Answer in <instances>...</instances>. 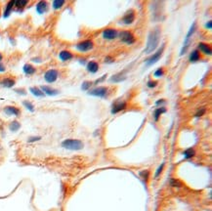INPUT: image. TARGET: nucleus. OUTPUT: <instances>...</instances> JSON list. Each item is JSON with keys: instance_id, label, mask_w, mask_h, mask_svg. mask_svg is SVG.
<instances>
[{"instance_id": "2eb2a0df", "label": "nucleus", "mask_w": 212, "mask_h": 211, "mask_svg": "<svg viewBox=\"0 0 212 211\" xmlns=\"http://www.w3.org/2000/svg\"><path fill=\"white\" fill-rule=\"evenodd\" d=\"M198 49L200 50V51H202L205 55H208V56H210L211 55V47L209 44H207V43H204V42H200L198 43Z\"/></svg>"}, {"instance_id": "4c0bfd02", "label": "nucleus", "mask_w": 212, "mask_h": 211, "mask_svg": "<svg viewBox=\"0 0 212 211\" xmlns=\"http://www.w3.org/2000/svg\"><path fill=\"white\" fill-rule=\"evenodd\" d=\"M105 62L107 63V64H112V63H113V59H112L110 57H107V58L105 59Z\"/></svg>"}, {"instance_id": "72a5a7b5", "label": "nucleus", "mask_w": 212, "mask_h": 211, "mask_svg": "<svg viewBox=\"0 0 212 211\" xmlns=\"http://www.w3.org/2000/svg\"><path fill=\"white\" fill-rule=\"evenodd\" d=\"M41 140V137L40 136H32V137H29L28 139V142L29 143H34V142H37V141Z\"/></svg>"}, {"instance_id": "9b49d317", "label": "nucleus", "mask_w": 212, "mask_h": 211, "mask_svg": "<svg viewBox=\"0 0 212 211\" xmlns=\"http://www.w3.org/2000/svg\"><path fill=\"white\" fill-rule=\"evenodd\" d=\"M16 80L12 77H4L0 80V85L4 88H12L13 86H15Z\"/></svg>"}, {"instance_id": "a211bd4d", "label": "nucleus", "mask_w": 212, "mask_h": 211, "mask_svg": "<svg viewBox=\"0 0 212 211\" xmlns=\"http://www.w3.org/2000/svg\"><path fill=\"white\" fill-rule=\"evenodd\" d=\"M23 72H25V74L26 75H32L36 72L35 66H33L32 65H30V64H26V65L23 66Z\"/></svg>"}, {"instance_id": "4468645a", "label": "nucleus", "mask_w": 212, "mask_h": 211, "mask_svg": "<svg viewBox=\"0 0 212 211\" xmlns=\"http://www.w3.org/2000/svg\"><path fill=\"white\" fill-rule=\"evenodd\" d=\"M42 92L45 94V95H48V96H56L59 94V91L57 89H54L52 87L50 86H46V85H42L41 88Z\"/></svg>"}, {"instance_id": "7ed1b4c3", "label": "nucleus", "mask_w": 212, "mask_h": 211, "mask_svg": "<svg viewBox=\"0 0 212 211\" xmlns=\"http://www.w3.org/2000/svg\"><path fill=\"white\" fill-rule=\"evenodd\" d=\"M119 39L121 42L125 43V44H134L136 42V37L130 31H122L118 33Z\"/></svg>"}, {"instance_id": "c03bdc74", "label": "nucleus", "mask_w": 212, "mask_h": 211, "mask_svg": "<svg viewBox=\"0 0 212 211\" xmlns=\"http://www.w3.org/2000/svg\"><path fill=\"white\" fill-rule=\"evenodd\" d=\"M0 149H1V147H0Z\"/></svg>"}, {"instance_id": "5701e85b", "label": "nucleus", "mask_w": 212, "mask_h": 211, "mask_svg": "<svg viewBox=\"0 0 212 211\" xmlns=\"http://www.w3.org/2000/svg\"><path fill=\"white\" fill-rule=\"evenodd\" d=\"M20 128H21V123L19 121H17V120H13V121L9 124V129H10V131H12V132H17Z\"/></svg>"}, {"instance_id": "9d476101", "label": "nucleus", "mask_w": 212, "mask_h": 211, "mask_svg": "<svg viewBox=\"0 0 212 211\" xmlns=\"http://www.w3.org/2000/svg\"><path fill=\"white\" fill-rule=\"evenodd\" d=\"M3 112H4L7 115H15V116H19L21 115V110L17 107L14 106H7L3 109Z\"/></svg>"}, {"instance_id": "f03ea898", "label": "nucleus", "mask_w": 212, "mask_h": 211, "mask_svg": "<svg viewBox=\"0 0 212 211\" xmlns=\"http://www.w3.org/2000/svg\"><path fill=\"white\" fill-rule=\"evenodd\" d=\"M62 147L64 149H67L69 150H80L83 149L84 144L80 140L67 139L65 141H63Z\"/></svg>"}, {"instance_id": "412c9836", "label": "nucleus", "mask_w": 212, "mask_h": 211, "mask_svg": "<svg viewBox=\"0 0 212 211\" xmlns=\"http://www.w3.org/2000/svg\"><path fill=\"white\" fill-rule=\"evenodd\" d=\"M200 53L198 50H194L193 52H192V54L190 56V61L191 63H196L197 61H200Z\"/></svg>"}, {"instance_id": "58836bf2", "label": "nucleus", "mask_w": 212, "mask_h": 211, "mask_svg": "<svg viewBox=\"0 0 212 211\" xmlns=\"http://www.w3.org/2000/svg\"><path fill=\"white\" fill-rule=\"evenodd\" d=\"M6 70V68H5V66L3 65L2 63H0V72H4Z\"/></svg>"}, {"instance_id": "2f4dec72", "label": "nucleus", "mask_w": 212, "mask_h": 211, "mask_svg": "<svg viewBox=\"0 0 212 211\" xmlns=\"http://www.w3.org/2000/svg\"><path fill=\"white\" fill-rule=\"evenodd\" d=\"M163 73H164L163 69H162V68H159V69H157L156 72H154V75L156 76V77H160V76L163 75Z\"/></svg>"}, {"instance_id": "7c9ffc66", "label": "nucleus", "mask_w": 212, "mask_h": 211, "mask_svg": "<svg viewBox=\"0 0 212 211\" xmlns=\"http://www.w3.org/2000/svg\"><path fill=\"white\" fill-rule=\"evenodd\" d=\"M149 175H150V172L148 171V170H145V171L140 172V176L142 177L143 180H145V181H148V179H149Z\"/></svg>"}, {"instance_id": "393cba45", "label": "nucleus", "mask_w": 212, "mask_h": 211, "mask_svg": "<svg viewBox=\"0 0 212 211\" xmlns=\"http://www.w3.org/2000/svg\"><path fill=\"white\" fill-rule=\"evenodd\" d=\"M65 3L66 1H64V0H54L52 3V7L54 10H59L65 5Z\"/></svg>"}, {"instance_id": "1a4fd4ad", "label": "nucleus", "mask_w": 212, "mask_h": 211, "mask_svg": "<svg viewBox=\"0 0 212 211\" xmlns=\"http://www.w3.org/2000/svg\"><path fill=\"white\" fill-rule=\"evenodd\" d=\"M117 35H118V32L114 28H106L103 31V37L107 40H113L116 38Z\"/></svg>"}, {"instance_id": "f8f14e48", "label": "nucleus", "mask_w": 212, "mask_h": 211, "mask_svg": "<svg viewBox=\"0 0 212 211\" xmlns=\"http://www.w3.org/2000/svg\"><path fill=\"white\" fill-rule=\"evenodd\" d=\"M48 8H49V5L47 1H39L37 4H36V11H37V13L40 15L46 13Z\"/></svg>"}, {"instance_id": "c9c22d12", "label": "nucleus", "mask_w": 212, "mask_h": 211, "mask_svg": "<svg viewBox=\"0 0 212 211\" xmlns=\"http://www.w3.org/2000/svg\"><path fill=\"white\" fill-rule=\"evenodd\" d=\"M163 167H164V164H161V165L157 168L156 170V177H159L160 175V173L162 172V169H163Z\"/></svg>"}, {"instance_id": "a19ab883", "label": "nucleus", "mask_w": 212, "mask_h": 211, "mask_svg": "<svg viewBox=\"0 0 212 211\" xmlns=\"http://www.w3.org/2000/svg\"><path fill=\"white\" fill-rule=\"evenodd\" d=\"M165 100H163V99H161V100H159V101H156V105H159V104H162Z\"/></svg>"}, {"instance_id": "aec40b11", "label": "nucleus", "mask_w": 212, "mask_h": 211, "mask_svg": "<svg viewBox=\"0 0 212 211\" xmlns=\"http://www.w3.org/2000/svg\"><path fill=\"white\" fill-rule=\"evenodd\" d=\"M126 78V75L124 72H119V73H116V74H114L112 76V78H110V81L112 82H120L122 81Z\"/></svg>"}, {"instance_id": "423d86ee", "label": "nucleus", "mask_w": 212, "mask_h": 211, "mask_svg": "<svg viewBox=\"0 0 212 211\" xmlns=\"http://www.w3.org/2000/svg\"><path fill=\"white\" fill-rule=\"evenodd\" d=\"M163 50H164V45H162V47H161L160 49H159L157 51L154 53V54L153 56H151L149 59H147V66H151V65H154V64H156L159 60L161 58V56H162V53H163Z\"/></svg>"}, {"instance_id": "f704fd0d", "label": "nucleus", "mask_w": 212, "mask_h": 211, "mask_svg": "<svg viewBox=\"0 0 212 211\" xmlns=\"http://www.w3.org/2000/svg\"><path fill=\"white\" fill-rule=\"evenodd\" d=\"M157 84H159V82L156 81V80H150V81H148V86H149V88H154V87H156Z\"/></svg>"}, {"instance_id": "c85d7f7f", "label": "nucleus", "mask_w": 212, "mask_h": 211, "mask_svg": "<svg viewBox=\"0 0 212 211\" xmlns=\"http://www.w3.org/2000/svg\"><path fill=\"white\" fill-rule=\"evenodd\" d=\"M170 185L174 188H180L182 187V183L178 179H171L170 180Z\"/></svg>"}, {"instance_id": "79ce46f5", "label": "nucleus", "mask_w": 212, "mask_h": 211, "mask_svg": "<svg viewBox=\"0 0 212 211\" xmlns=\"http://www.w3.org/2000/svg\"><path fill=\"white\" fill-rule=\"evenodd\" d=\"M32 61H35V62H38V64L41 62V59H39V58H34V59H32Z\"/></svg>"}, {"instance_id": "6ab92c4d", "label": "nucleus", "mask_w": 212, "mask_h": 211, "mask_svg": "<svg viewBox=\"0 0 212 211\" xmlns=\"http://www.w3.org/2000/svg\"><path fill=\"white\" fill-rule=\"evenodd\" d=\"M87 69L91 73H96L99 70V64L95 61H90L87 65Z\"/></svg>"}, {"instance_id": "b1692460", "label": "nucleus", "mask_w": 212, "mask_h": 211, "mask_svg": "<svg viewBox=\"0 0 212 211\" xmlns=\"http://www.w3.org/2000/svg\"><path fill=\"white\" fill-rule=\"evenodd\" d=\"M164 112H166V109L165 108H159V109H156V110H154V118L156 121H157V120L159 119V117L161 116V115Z\"/></svg>"}, {"instance_id": "cd10ccee", "label": "nucleus", "mask_w": 212, "mask_h": 211, "mask_svg": "<svg viewBox=\"0 0 212 211\" xmlns=\"http://www.w3.org/2000/svg\"><path fill=\"white\" fill-rule=\"evenodd\" d=\"M23 105L26 107V109H28L29 112H34V106H33V104L29 101H23Z\"/></svg>"}, {"instance_id": "ea45409f", "label": "nucleus", "mask_w": 212, "mask_h": 211, "mask_svg": "<svg viewBox=\"0 0 212 211\" xmlns=\"http://www.w3.org/2000/svg\"><path fill=\"white\" fill-rule=\"evenodd\" d=\"M205 28H208V29H211L212 26H211V21H209L208 23H206V25H205Z\"/></svg>"}, {"instance_id": "37998d69", "label": "nucleus", "mask_w": 212, "mask_h": 211, "mask_svg": "<svg viewBox=\"0 0 212 211\" xmlns=\"http://www.w3.org/2000/svg\"><path fill=\"white\" fill-rule=\"evenodd\" d=\"M2 60H3V55H2V53L0 52V63H1Z\"/></svg>"}, {"instance_id": "e433bc0d", "label": "nucleus", "mask_w": 212, "mask_h": 211, "mask_svg": "<svg viewBox=\"0 0 212 211\" xmlns=\"http://www.w3.org/2000/svg\"><path fill=\"white\" fill-rule=\"evenodd\" d=\"M15 92H16V93H19L20 95H26V91L25 89H23V88L15 89Z\"/></svg>"}, {"instance_id": "4be33fe9", "label": "nucleus", "mask_w": 212, "mask_h": 211, "mask_svg": "<svg viewBox=\"0 0 212 211\" xmlns=\"http://www.w3.org/2000/svg\"><path fill=\"white\" fill-rule=\"evenodd\" d=\"M29 91L32 95H34L35 97H44L45 94L42 92V90L38 88V87H30Z\"/></svg>"}, {"instance_id": "bb28decb", "label": "nucleus", "mask_w": 212, "mask_h": 211, "mask_svg": "<svg viewBox=\"0 0 212 211\" xmlns=\"http://www.w3.org/2000/svg\"><path fill=\"white\" fill-rule=\"evenodd\" d=\"M28 4H29L28 0H17V1H15V7L18 9L25 8Z\"/></svg>"}, {"instance_id": "ddd939ff", "label": "nucleus", "mask_w": 212, "mask_h": 211, "mask_svg": "<svg viewBox=\"0 0 212 211\" xmlns=\"http://www.w3.org/2000/svg\"><path fill=\"white\" fill-rule=\"evenodd\" d=\"M59 58L61 59V61L63 62H67V61H69L73 58V54L69 50H63V51L60 52L59 54Z\"/></svg>"}, {"instance_id": "f257e3e1", "label": "nucleus", "mask_w": 212, "mask_h": 211, "mask_svg": "<svg viewBox=\"0 0 212 211\" xmlns=\"http://www.w3.org/2000/svg\"><path fill=\"white\" fill-rule=\"evenodd\" d=\"M161 36V31L159 28H154L151 29L148 36V41L146 48H145V53L146 54H150L156 49V47L159 44V40Z\"/></svg>"}, {"instance_id": "0eeeda50", "label": "nucleus", "mask_w": 212, "mask_h": 211, "mask_svg": "<svg viewBox=\"0 0 212 211\" xmlns=\"http://www.w3.org/2000/svg\"><path fill=\"white\" fill-rule=\"evenodd\" d=\"M136 19V13L134 10H129V11H127L125 14H124L123 18H122V23L124 25H131V23H133L134 21H135Z\"/></svg>"}, {"instance_id": "6e6552de", "label": "nucleus", "mask_w": 212, "mask_h": 211, "mask_svg": "<svg viewBox=\"0 0 212 211\" xmlns=\"http://www.w3.org/2000/svg\"><path fill=\"white\" fill-rule=\"evenodd\" d=\"M107 94V87H96L89 91V95L100 97V98H105Z\"/></svg>"}, {"instance_id": "20e7f679", "label": "nucleus", "mask_w": 212, "mask_h": 211, "mask_svg": "<svg viewBox=\"0 0 212 211\" xmlns=\"http://www.w3.org/2000/svg\"><path fill=\"white\" fill-rule=\"evenodd\" d=\"M76 49L80 52H88L94 49V43L92 40H84L76 44Z\"/></svg>"}, {"instance_id": "dca6fc26", "label": "nucleus", "mask_w": 212, "mask_h": 211, "mask_svg": "<svg viewBox=\"0 0 212 211\" xmlns=\"http://www.w3.org/2000/svg\"><path fill=\"white\" fill-rule=\"evenodd\" d=\"M14 7H15V1H13V0L12 1H9L5 6L4 13H3V17H4V18H8V17L10 16V14L12 13Z\"/></svg>"}, {"instance_id": "a878e982", "label": "nucleus", "mask_w": 212, "mask_h": 211, "mask_svg": "<svg viewBox=\"0 0 212 211\" xmlns=\"http://www.w3.org/2000/svg\"><path fill=\"white\" fill-rule=\"evenodd\" d=\"M194 153H196V152H194V149H187V150H184V153H183V155L185 156V158H187V159H190L192 158V157H194Z\"/></svg>"}, {"instance_id": "39448f33", "label": "nucleus", "mask_w": 212, "mask_h": 211, "mask_svg": "<svg viewBox=\"0 0 212 211\" xmlns=\"http://www.w3.org/2000/svg\"><path fill=\"white\" fill-rule=\"evenodd\" d=\"M58 77H59V72L58 69H48L44 74L45 81L48 83H54L55 81H57Z\"/></svg>"}, {"instance_id": "c756f323", "label": "nucleus", "mask_w": 212, "mask_h": 211, "mask_svg": "<svg viewBox=\"0 0 212 211\" xmlns=\"http://www.w3.org/2000/svg\"><path fill=\"white\" fill-rule=\"evenodd\" d=\"M91 86H92V82L91 81H84L82 83V85H81V89L83 90V91H87Z\"/></svg>"}, {"instance_id": "f3484780", "label": "nucleus", "mask_w": 212, "mask_h": 211, "mask_svg": "<svg viewBox=\"0 0 212 211\" xmlns=\"http://www.w3.org/2000/svg\"><path fill=\"white\" fill-rule=\"evenodd\" d=\"M126 108V103L124 102H120V103H116L113 106V109H112V113L116 115V113L121 112V110H125Z\"/></svg>"}, {"instance_id": "473e14b6", "label": "nucleus", "mask_w": 212, "mask_h": 211, "mask_svg": "<svg viewBox=\"0 0 212 211\" xmlns=\"http://www.w3.org/2000/svg\"><path fill=\"white\" fill-rule=\"evenodd\" d=\"M205 112H206V109H205V108H201V109H200V110H197V113H196V115H194V116H196V117H201Z\"/></svg>"}]
</instances>
